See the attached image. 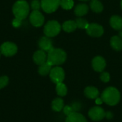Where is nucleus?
I'll list each match as a JSON object with an SVG mask.
<instances>
[{
	"mask_svg": "<svg viewBox=\"0 0 122 122\" xmlns=\"http://www.w3.org/2000/svg\"><path fill=\"white\" fill-rule=\"evenodd\" d=\"M74 2L73 0H61L60 1V6L66 10L71 9L74 6Z\"/></svg>",
	"mask_w": 122,
	"mask_h": 122,
	"instance_id": "obj_24",
	"label": "nucleus"
},
{
	"mask_svg": "<svg viewBox=\"0 0 122 122\" xmlns=\"http://www.w3.org/2000/svg\"><path fill=\"white\" fill-rule=\"evenodd\" d=\"M66 59V54L64 50L53 48L48 52L46 61L51 66H58L64 63Z\"/></svg>",
	"mask_w": 122,
	"mask_h": 122,
	"instance_id": "obj_1",
	"label": "nucleus"
},
{
	"mask_svg": "<svg viewBox=\"0 0 122 122\" xmlns=\"http://www.w3.org/2000/svg\"><path fill=\"white\" fill-rule=\"evenodd\" d=\"M100 79L104 82H108L110 79V75L108 72H103L100 76Z\"/></svg>",
	"mask_w": 122,
	"mask_h": 122,
	"instance_id": "obj_29",
	"label": "nucleus"
},
{
	"mask_svg": "<svg viewBox=\"0 0 122 122\" xmlns=\"http://www.w3.org/2000/svg\"><path fill=\"white\" fill-rule=\"evenodd\" d=\"M89 11V6L85 4H78L74 9V13L78 16H83L87 14Z\"/></svg>",
	"mask_w": 122,
	"mask_h": 122,
	"instance_id": "obj_18",
	"label": "nucleus"
},
{
	"mask_svg": "<svg viewBox=\"0 0 122 122\" xmlns=\"http://www.w3.org/2000/svg\"><path fill=\"white\" fill-rule=\"evenodd\" d=\"M8 82H9V78L6 76H1L0 77V89L6 86Z\"/></svg>",
	"mask_w": 122,
	"mask_h": 122,
	"instance_id": "obj_27",
	"label": "nucleus"
},
{
	"mask_svg": "<svg viewBox=\"0 0 122 122\" xmlns=\"http://www.w3.org/2000/svg\"><path fill=\"white\" fill-rule=\"evenodd\" d=\"M56 92L58 94V95L61 96V97H64L66 94L67 93V88L66 86V85L64 84L61 83H59L56 84Z\"/></svg>",
	"mask_w": 122,
	"mask_h": 122,
	"instance_id": "obj_23",
	"label": "nucleus"
},
{
	"mask_svg": "<svg viewBox=\"0 0 122 122\" xmlns=\"http://www.w3.org/2000/svg\"><path fill=\"white\" fill-rule=\"evenodd\" d=\"M52 109L55 112H60L64 109V102L61 99H55L51 104Z\"/></svg>",
	"mask_w": 122,
	"mask_h": 122,
	"instance_id": "obj_21",
	"label": "nucleus"
},
{
	"mask_svg": "<svg viewBox=\"0 0 122 122\" xmlns=\"http://www.w3.org/2000/svg\"><path fill=\"white\" fill-rule=\"evenodd\" d=\"M12 11L15 18L23 20L27 17L29 13V6L25 0H19L14 3Z\"/></svg>",
	"mask_w": 122,
	"mask_h": 122,
	"instance_id": "obj_3",
	"label": "nucleus"
},
{
	"mask_svg": "<svg viewBox=\"0 0 122 122\" xmlns=\"http://www.w3.org/2000/svg\"><path fill=\"white\" fill-rule=\"evenodd\" d=\"M39 46L41 50L47 53L54 48L52 41L51 40L50 37H48L46 36H42L41 38H40L39 41Z\"/></svg>",
	"mask_w": 122,
	"mask_h": 122,
	"instance_id": "obj_11",
	"label": "nucleus"
},
{
	"mask_svg": "<svg viewBox=\"0 0 122 122\" xmlns=\"http://www.w3.org/2000/svg\"><path fill=\"white\" fill-rule=\"evenodd\" d=\"M61 0H41V7L46 13H52L55 11L60 6Z\"/></svg>",
	"mask_w": 122,
	"mask_h": 122,
	"instance_id": "obj_6",
	"label": "nucleus"
},
{
	"mask_svg": "<svg viewBox=\"0 0 122 122\" xmlns=\"http://www.w3.org/2000/svg\"><path fill=\"white\" fill-rule=\"evenodd\" d=\"M49 75L51 81L56 84L59 83H61L64 81L65 76L64 69L59 66H55L52 68L49 73Z\"/></svg>",
	"mask_w": 122,
	"mask_h": 122,
	"instance_id": "obj_5",
	"label": "nucleus"
},
{
	"mask_svg": "<svg viewBox=\"0 0 122 122\" xmlns=\"http://www.w3.org/2000/svg\"><path fill=\"white\" fill-rule=\"evenodd\" d=\"M0 51L5 56H11L16 54L17 46L12 42L6 41L1 44L0 47Z\"/></svg>",
	"mask_w": 122,
	"mask_h": 122,
	"instance_id": "obj_7",
	"label": "nucleus"
},
{
	"mask_svg": "<svg viewBox=\"0 0 122 122\" xmlns=\"http://www.w3.org/2000/svg\"><path fill=\"white\" fill-rule=\"evenodd\" d=\"M29 21L34 26L39 27L43 25L44 22V17L39 10L33 11L29 16Z\"/></svg>",
	"mask_w": 122,
	"mask_h": 122,
	"instance_id": "obj_8",
	"label": "nucleus"
},
{
	"mask_svg": "<svg viewBox=\"0 0 122 122\" xmlns=\"http://www.w3.org/2000/svg\"><path fill=\"white\" fill-rule=\"evenodd\" d=\"M21 21H22V20H21V19H19L15 18V19L12 21V25H13V26H14V27H16V28L20 26L21 24Z\"/></svg>",
	"mask_w": 122,
	"mask_h": 122,
	"instance_id": "obj_30",
	"label": "nucleus"
},
{
	"mask_svg": "<svg viewBox=\"0 0 122 122\" xmlns=\"http://www.w3.org/2000/svg\"><path fill=\"white\" fill-rule=\"evenodd\" d=\"M110 24L112 27L116 30L122 29V18L119 16H113L110 19Z\"/></svg>",
	"mask_w": 122,
	"mask_h": 122,
	"instance_id": "obj_16",
	"label": "nucleus"
},
{
	"mask_svg": "<svg viewBox=\"0 0 122 122\" xmlns=\"http://www.w3.org/2000/svg\"><path fill=\"white\" fill-rule=\"evenodd\" d=\"M110 43L112 47L116 51H120L122 49V39L119 36H112Z\"/></svg>",
	"mask_w": 122,
	"mask_h": 122,
	"instance_id": "obj_17",
	"label": "nucleus"
},
{
	"mask_svg": "<svg viewBox=\"0 0 122 122\" xmlns=\"http://www.w3.org/2000/svg\"><path fill=\"white\" fill-rule=\"evenodd\" d=\"M71 107H73L74 111L75 112H77V111H79L81 109V104L79 103H78V102H75V103L72 104H71Z\"/></svg>",
	"mask_w": 122,
	"mask_h": 122,
	"instance_id": "obj_31",
	"label": "nucleus"
},
{
	"mask_svg": "<svg viewBox=\"0 0 122 122\" xmlns=\"http://www.w3.org/2000/svg\"><path fill=\"white\" fill-rule=\"evenodd\" d=\"M64 109V113L66 116H69V115H70L71 114H72L73 112H75L74 111L73 107H72L71 106H69V105L64 107V109Z\"/></svg>",
	"mask_w": 122,
	"mask_h": 122,
	"instance_id": "obj_28",
	"label": "nucleus"
},
{
	"mask_svg": "<svg viewBox=\"0 0 122 122\" xmlns=\"http://www.w3.org/2000/svg\"><path fill=\"white\" fill-rule=\"evenodd\" d=\"M102 99L106 104L110 106H114L117 104L120 100V93L118 89L114 87H108L103 92Z\"/></svg>",
	"mask_w": 122,
	"mask_h": 122,
	"instance_id": "obj_2",
	"label": "nucleus"
},
{
	"mask_svg": "<svg viewBox=\"0 0 122 122\" xmlns=\"http://www.w3.org/2000/svg\"><path fill=\"white\" fill-rule=\"evenodd\" d=\"M92 67L98 72H102L106 67V61L102 56H96L92 60Z\"/></svg>",
	"mask_w": 122,
	"mask_h": 122,
	"instance_id": "obj_12",
	"label": "nucleus"
},
{
	"mask_svg": "<svg viewBox=\"0 0 122 122\" xmlns=\"http://www.w3.org/2000/svg\"><path fill=\"white\" fill-rule=\"evenodd\" d=\"M99 94L98 89L94 86H88L84 90V94L89 99H97L99 96Z\"/></svg>",
	"mask_w": 122,
	"mask_h": 122,
	"instance_id": "obj_15",
	"label": "nucleus"
},
{
	"mask_svg": "<svg viewBox=\"0 0 122 122\" xmlns=\"http://www.w3.org/2000/svg\"><path fill=\"white\" fill-rule=\"evenodd\" d=\"M33 59L34 61L37 64V65H41L46 62L47 61V55L46 54V51L40 49L36 51L33 56Z\"/></svg>",
	"mask_w": 122,
	"mask_h": 122,
	"instance_id": "obj_13",
	"label": "nucleus"
},
{
	"mask_svg": "<svg viewBox=\"0 0 122 122\" xmlns=\"http://www.w3.org/2000/svg\"><path fill=\"white\" fill-rule=\"evenodd\" d=\"M80 1H88V0H80Z\"/></svg>",
	"mask_w": 122,
	"mask_h": 122,
	"instance_id": "obj_36",
	"label": "nucleus"
},
{
	"mask_svg": "<svg viewBox=\"0 0 122 122\" xmlns=\"http://www.w3.org/2000/svg\"><path fill=\"white\" fill-rule=\"evenodd\" d=\"M76 28H77V26H76V21H72V20L66 21L64 22V24L62 25V29H64V31H65L66 32H72Z\"/></svg>",
	"mask_w": 122,
	"mask_h": 122,
	"instance_id": "obj_19",
	"label": "nucleus"
},
{
	"mask_svg": "<svg viewBox=\"0 0 122 122\" xmlns=\"http://www.w3.org/2000/svg\"><path fill=\"white\" fill-rule=\"evenodd\" d=\"M75 21H76L77 28H79V29H86L89 24L88 23V21L83 18H78V19H76V20Z\"/></svg>",
	"mask_w": 122,
	"mask_h": 122,
	"instance_id": "obj_25",
	"label": "nucleus"
},
{
	"mask_svg": "<svg viewBox=\"0 0 122 122\" xmlns=\"http://www.w3.org/2000/svg\"><path fill=\"white\" fill-rule=\"evenodd\" d=\"M121 7H122V1H121Z\"/></svg>",
	"mask_w": 122,
	"mask_h": 122,
	"instance_id": "obj_35",
	"label": "nucleus"
},
{
	"mask_svg": "<svg viewBox=\"0 0 122 122\" xmlns=\"http://www.w3.org/2000/svg\"><path fill=\"white\" fill-rule=\"evenodd\" d=\"M61 29L59 23L56 21L52 20L46 24L44 28V33L48 37H54L59 34Z\"/></svg>",
	"mask_w": 122,
	"mask_h": 122,
	"instance_id": "obj_4",
	"label": "nucleus"
},
{
	"mask_svg": "<svg viewBox=\"0 0 122 122\" xmlns=\"http://www.w3.org/2000/svg\"><path fill=\"white\" fill-rule=\"evenodd\" d=\"M103 103V100L102 99V98H97L96 99V104H98V105H100Z\"/></svg>",
	"mask_w": 122,
	"mask_h": 122,
	"instance_id": "obj_33",
	"label": "nucleus"
},
{
	"mask_svg": "<svg viewBox=\"0 0 122 122\" xmlns=\"http://www.w3.org/2000/svg\"><path fill=\"white\" fill-rule=\"evenodd\" d=\"M107 119H112L113 117V114L111 113L110 112H106V116H105Z\"/></svg>",
	"mask_w": 122,
	"mask_h": 122,
	"instance_id": "obj_32",
	"label": "nucleus"
},
{
	"mask_svg": "<svg viewBox=\"0 0 122 122\" xmlns=\"http://www.w3.org/2000/svg\"><path fill=\"white\" fill-rule=\"evenodd\" d=\"M51 66H52L46 61L44 64L39 66L38 71H39V74H41V76H46V75H47L48 74L50 73V71H51V70L52 69Z\"/></svg>",
	"mask_w": 122,
	"mask_h": 122,
	"instance_id": "obj_20",
	"label": "nucleus"
},
{
	"mask_svg": "<svg viewBox=\"0 0 122 122\" xmlns=\"http://www.w3.org/2000/svg\"><path fill=\"white\" fill-rule=\"evenodd\" d=\"M86 33L89 36L94 37H99L102 36V34H104L103 27L101 25L95 23L89 24L88 27L86 29Z\"/></svg>",
	"mask_w": 122,
	"mask_h": 122,
	"instance_id": "obj_9",
	"label": "nucleus"
},
{
	"mask_svg": "<svg viewBox=\"0 0 122 122\" xmlns=\"http://www.w3.org/2000/svg\"><path fill=\"white\" fill-rule=\"evenodd\" d=\"M66 122H87L85 117L78 113V112H73L70 115L67 116Z\"/></svg>",
	"mask_w": 122,
	"mask_h": 122,
	"instance_id": "obj_14",
	"label": "nucleus"
},
{
	"mask_svg": "<svg viewBox=\"0 0 122 122\" xmlns=\"http://www.w3.org/2000/svg\"><path fill=\"white\" fill-rule=\"evenodd\" d=\"M31 8L33 11H38L41 8V2L39 0H32L31 2Z\"/></svg>",
	"mask_w": 122,
	"mask_h": 122,
	"instance_id": "obj_26",
	"label": "nucleus"
},
{
	"mask_svg": "<svg viewBox=\"0 0 122 122\" xmlns=\"http://www.w3.org/2000/svg\"><path fill=\"white\" fill-rule=\"evenodd\" d=\"M90 7L94 12L100 13L103 11V4L98 0H92L90 3Z\"/></svg>",
	"mask_w": 122,
	"mask_h": 122,
	"instance_id": "obj_22",
	"label": "nucleus"
},
{
	"mask_svg": "<svg viewBox=\"0 0 122 122\" xmlns=\"http://www.w3.org/2000/svg\"><path fill=\"white\" fill-rule=\"evenodd\" d=\"M106 116L104 110L99 107H94L89 112V117L94 121H100Z\"/></svg>",
	"mask_w": 122,
	"mask_h": 122,
	"instance_id": "obj_10",
	"label": "nucleus"
},
{
	"mask_svg": "<svg viewBox=\"0 0 122 122\" xmlns=\"http://www.w3.org/2000/svg\"><path fill=\"white\" fill-rule=\"evenodd\" d=\"M119 36H120L121 38H122V29H121L120 31H119Z\"/></svg>",
	"mask_w": 122,
	"mask_h": 122,
	"instance_id": "obj_34",
	"label": "nucleus"
}]
</instances>
